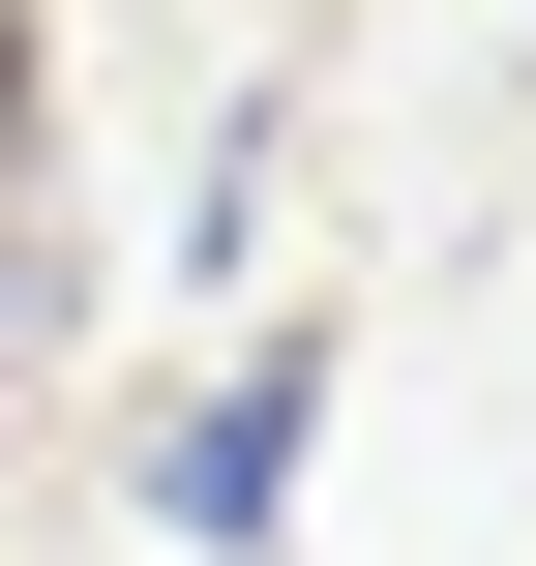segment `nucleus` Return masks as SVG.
Returning <instances> with one entry per match:
<instances>
[{
    "label": "nucleus",
    "instance_id": "nucleus-3",
    "mask_svg": "<svg viewBox=\"0 0 536 566\" xmlns=\"http://www.w3.org/2000/svg\"><path fill=\"white\" fill-rule=\"evenodd\" d=\"M0 358H30V298H0Z\"/></svg>",
    "mask_w": 536,
    "mask_h": 566
},
{
    "label": "nucleus",
    "instance_id": "nucleus-2",
    "mask_svg": "<svg viewBox=\"0 0 536 566\" xmlns=\"http://www.w3.org/2000/svg\"><path fill=\"white\" fill-rule=\"evenodd\" d=\"M239 269H269V119H239V149H179V298H239Z\"/></svg>",
    "mask_w": 536,
    "mask_h": 566
},
{
    "label": "nucleus",
    "instance_id": "nucleus-1",
    "mask_svg": "<svg viewBox=\"0 0 536 566\" xmlns=\"http://www.w3.org/2000/svg\"><path fill=\"white\" fill-rule=\"evenodd\" d=\"M298 448H328V298H269V328H239L209 388H149L119 507H149L179 566H269V537H298Z\"/></svg>",
    "mask_w": 536,
    "mask_h": 566
}]
</instances>
